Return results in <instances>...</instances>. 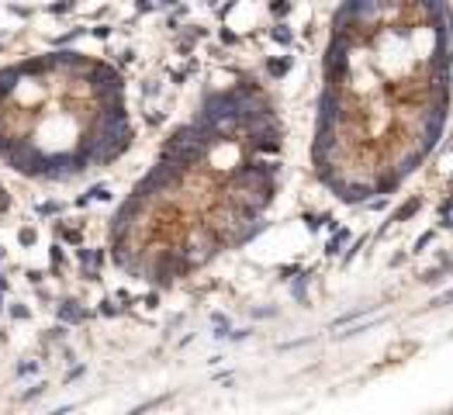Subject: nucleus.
Listing matches in <instances>:
<instances>
[{
    "label": "nucleus",
    "mask_w": 453,
    "mask_h": 415,
    "mask_svg": "<svg viewBox=\"0 0 453 415\" xmlns=\"http://www.w3.org/2000/svg\"><path fill=\"white\" fill-rule=\"evenodd\" d=\"M319 118H315V132H336V124L346 122L350 115H346V101H343V94H339V87H322V94H319Z\"/></svg>",
    "instance_id": "nucleus-1"
},
{
    "label": "nucleus",
    "mask_w": 453,
    "mask_h": 415,
    "mask_svg": "<svg viewBox=\"0 0 453 415\" xmlns=\"http://www.w3.org/2000/svg\"><path fill=\"white\" fill-rule=\"evenodd\" d=\"M56 319L63 326H83L90 319V308H83V301H77V298H63L56 308Z\"/></svg>",
    "instance_id": "nucleus-2"
},
{
    "label": "nucleus",
    "mask_w": 453,
    "mask_h": 415,
    "mask_svg": "<svg viewBox=\"0 0 453 415\" xmlns=\"http://www.w3.org/2000/svg\"><path fill=\"white\" fill-rule=\"evenodd\" d=\"M443 73H453L450 45H436L433 49V59H429V77H443Z\"/></svg>",
    "instance_id": "nucleus-3"
},
{
    "label": "nucleus",
    "mask_w": 453,
    "mask_h": 415,
    "mask_svg": "<svg viewBox=\"0 0 453 415\" xmlns=\"http://www.w3.org/2000/svg\"><path fill=\"white\" fill-rule=\"evenodd\" d=\"M291 66H294V56H270L267 59V77L270 80H284L291 73Z\"/></svg>",
    "instance_id": "nucleus-4"
},
{
    "label": "nucleus",
    "mask_w": 453,
    "mask_h": 415,
    "mask_svg": "<svg viewBox=\"0 0 453 415\" xmlns=\"http://www.w3.org/2000/svg\"><path fill=\"white\" fill-rule=\"evenodd\" d=\"M350 77H353L350 59H339V63H329V66H326V83H329V87H339V83L350 80Z\"/></svg>",
    "instance_id": "nucleus-5"
},
{
    "label": "nucleus",
    "mask_w": 453,
    "mask_h": 415,
    "mask_svg": "<svg viewBox=\"0 0 453 415\" xmlns=\"http://www.w3.org/2000/svg\"><path fill=\"white\" fill-rule=\"evenodd\" d=\"M346 243H350V229H339V225H336V229H332V236H329V243H326V249H322V253H326V256H339Z\"/></svg>",
    "instance_id": "nucleus-6"
},
{
    "label": "nucleus",
    "mask_w": 453,
    "mask_h": 415,
    "mask_svg": "<svg viewBox=\"0 0 453 415\" xmlns=\"http://www.w3.org/2000/svg\"><path fill=\"white\" fill-rule=\"evenodd\" d=\"M419 208H422V198H412L409 205H402L395 215H391V225H402V222H409V218H415L419 215Z\"/></svg>",
    "instance_id": "nucleus-7"
},
{
    "label": "nucleus",
    "mask_w": 453,
    "mask_h": 415,
    "mask_svg": "<svg viewBox=\"0 0 453 415\" xmlns=\"http://www.w3.org/2000/svg\"><path fill=\"white\" fill-rule=\"evenodd\" d=\"M308 281H312V274H298L294 284H291V294H294L298 305H308Z\"/></svg>",
    "instance_id": "nucleus-8"
},
{
    "label": "nucleus",
    "mask_w": 453,
    "mask_h": 415,
    "mask_svg": "<svg viewBox=\"0 0 453 415\" xmlns=\"http://www.w3.org/2000/svg\"><path fill=\"white\" fill-rule=\"evenodd\" d=\"M402 187V177L398 173H388V177H381L377 184H374V194H395Z\"/></svg>",
    "instance_id": "nucleus-9"
},
{
    "label": "nucleus",
    "mask_w": 453,
    "mask_h": 415,
    "mask_svg": "<svg viewBox=\"0 0 453 415\" xmlns=\"http://www.w3.org/2000/svg\"><path fill=\"white\" fill-rule=\"evenodd\" d=\"M4 315L14 319V322H28V319H32V308L21 305V301H11V305H4Z\"/></svg>",
    "instance_id": "nucleus-10"
},
{
    "label": "nucleus",
    "mask_w": 453,
    "mask_h": 415,
    "mask_svg": "<svg viewBox=\"0 0 453 415\" xmlns=\"http://www.w3.org/2000/svg\"><path fill=\"white\" fill-rule=\"evenodd\" d=\"M267 35H270V39L277 42V45H294V32H291L288 25H284V21H277V25H274V28H270Z\"/></svg>",
    "instance_id": "nucleus-11"
},
{
    "label": "nucleus",
    "mask_w": 453,
    "mask_h": 415,
    "mask_svg": "<svg viewBox=\"0 0 453 415\" xmlns=\"http://www.w3.org/2000/svg\"><path fill=\"white\" fill-rule=\"evenodd\" d=\"M211 329L218 339H229V332H232V322H229V315H222V312H215L211 315Z\"/></svg>",
    "instance_id": "nucleus-12"
},
{
    "label": "nucleus",
    "mask_w": 453,
    "mask_h": 415,
    "mask_svg": "<svg viewBox=\"0 0 453 415\" xmlns=\"http://www.w3.org/2000/svg\"><path fill=\"white\" fill-rule=\"evenodd\" d=\"M291 7H294L291 0H267V11H270V14H274L277 21H284V18H288Z\"/></svg>",
    "instance_id": "nucleus-13"
},
{
    "label": "nucleus",
    "mask_w": 453,
    "mask_h": 415,
    "mask_svg": "<svg viewBox=\"0 0 453 415\" xmlns=\"http://www.w3.org/2000/svg\"><path fill=\"white\" fill-rule=\"evenodd\" d=\"M371 308H357V312H346V315H339L336 322H332V329H339V326H350V322H357V319H364Z\"/></svg>",
    "instance_id": "nucleus-14"
},
{
    "label": "nucleus",
    "mask_w": 453,
    "mask_h": 415,
    "mask_svg": "<svg viewBox=\"0 0 453 415\" xmlns=\"http://www.w3.org/2000/svg\"><path fill=\"white\" fill-rule=\"evenodd\" d=\"M97 312H101L104 319H115V315H122V305H115V298H104Z\"/></svg>",
    "instance_id": "nucleus-15"
},
{
    "label": "nucleus",
    "mask_w": 453,
    "mask_h": 415,
    "mask_svg": "<svg viewBox=\"0 0 453 415\" xmlns=\"http://www.w3.org/2000/svg\"><path fill=\"white\" fill-rule=\"evenodd\" d=\"M18 243H21V246H35V243H39V232H35L32 225H25V229L18 232Z\"/></svg>",
    "instance_id": "nucleus-16"
},
{
    "label": "nucleus",
    "mask_w": 453,
    "mask_h": 415,
    "mask_svg": "<svg viewBox=\"0 0 453 415\" xmlns=\"http://www.w3.org/2000/svg\"><path fill=\"white\" fill-rule=\"evenodd\" d=\"M59 211H63V205H59V201H45V205L35 208V215H42V218H49V215H59Z\"/></svg>",
    "instance_id": "nucleus-17"
},
{
    "label": "nucleus",
    "mask_w": 453,
    "mask_h": 415,
    "mask_svg": "<svg viewBox=\"0 0 453 415\" xmlns=\"http://www.w3.org/2000/svg\"><path fill=\"white\" fill-rule=\"evenodd\" d=\"M305 225H308V232H319L322 225H326V215L319 218V215H305Z\"/></svg>",
    "instance_id": "nucleus-18"
},
{
    "label": "nucleus",
    "mask_w": 453,
    "mask_h": 415,
    "mask_svg": "<svg viewBox=\"0 0 453 415\" xmlns=\"http://www.w3.org/2000/svg\"><path fill=\"white\" fill-rule=\"evenodd\" d=\"M218 39H222V45H239V35L232 28H218Z\"/></svg>",
    "instance_id": "nucleus-19"
},
{
    "label": "nucleus",
    "mask_w": 453,
    "mask_h": 415,
    "mask_svg": "<svg viewBox=\"0 0 453 415\" xmlns=\"http://www.w3.org/2000/svg\"><path fill=\"white\" fill-rule=\"evenodd\" d=\"M415 4H419V7L426 11V14H436V11H440V7H443L447 0H415Z\"/></svg>",
    "instance_id": "nucleus-20"
},
{
    "label": "nucleus",
    "mask_w": 453,
    "mask_h": 415,
    "mask_svg": "<svg viewBox=\"0 0 453 415\" xmlns=\"http://www.w3.org/2000/svg\"><path fill=\"white\" fill-rule=\"evenodd\" d=\"M429 305H433V308H447V305H453V288H450V290H443L440 298H433Z\"/></svg>",
    "instance_id": "nucleus-21"
},
{
    "label": "nucleus",
    "mask_w": 453,
    "mask_h": 415,
    "mask_svg": "<svg viewBox=\"0 0 453 415\" xmlns=\"http://www.w3.org/2000/svg\"><path fill=\"white\" fill-rule=\"evenodd\" d=\"M433 236H436L433 229H429V232H422V236L415 239V253H419V249H426V246H429V243H433Z\"/></svg>",
    "instance_id": "nucleus-22"
},
{
    "label": "nucleus",
    "mask_w": 453,
    "mask_h": 415,
    "mask_svg": "<svg viewBox=\"0 0 453 415\" xmlns=\"http://www.w3.org/2000/svg\"><path fill=\"white\" fill-rule=\"evenodd\" d=\"M142 94H146V97H156V94H160V80H146Z\"/></svg>",
    "instance_id": "nucleus-23"
},
{
    "label": "nucleus",
    "mask_w": 453,
    "mask_h": 415,
    "mask_svg": "<svg viewBox=\"0 0 453 415\" xmlns=\"http://www.w3.org/2000/svg\"><path fill=\"white\" fill-rule=\"evenodd\" d=\"M25 277H28V284H35V288H42V281H45V274H42V270H28Z\"/></svg>",
    "instance_id": "nucleus-24"
},
{
    "label": "nucleus",
    "mask_w": 453,
    "mask_h": 415,
    "mask_svg": "<svg viewBox=\"0 0 453 415\" xmlns=\"http://www.w3.org/2000/svg\"><path fill=\"white\" fill-rule=\"evenodd\" d=\"M146 122H149V124H163V122H166V115H163V111H156V108H153V111L146 115Z\"/></svg>",
    "instance_id": "nucleus-25"
},
{
    "label": "nucleus",
    "mask_w": 453,
    "mask_h": 415,
    "mask_svg": "<svg viewBox=\"0 0 453 415\" xmlns=\"http://www.w3.org/2000/svg\"><path fill=\"white\" fill-rule=\"evenodd\" d=\"M253 315H256V319H270V315H277V312H274V308H256Z\"/></svg>",
    "instance_id": "nucleus-26"
},
{
    "label": "nucleus",
    "mask_w": 453,
    "mask_h": 415,
    "mask_svg": "<svg viewBox=\"0 0 453 415\" xmlns=\"http://www.w3.org/2000/svg\"><path fill=\"white\" fill-rule=\"evenodd\" d=\"M7 288H11V281H7V277L0 274V290H7Z\"/></svg>",
    "instance_id": "nucleus-27"
}]
</instances>
